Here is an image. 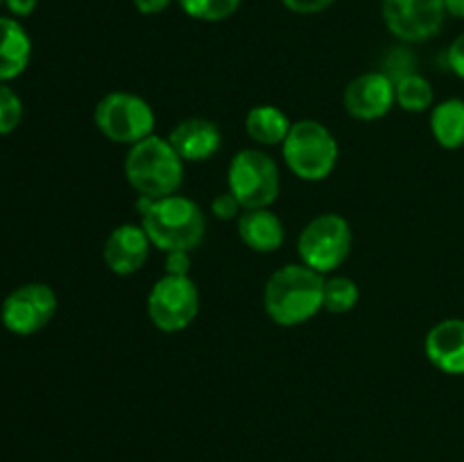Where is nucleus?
Segmentation results:
<instances>
[{
	"label": "nucleus",
	"instance_id": "7ed1b4c3",
	"mask_svg": "<svg viewBox=\"0 0 464 462\" xmlns=\"http://www.w3.org/2000/svg\"><path fill=\"white\" fill-rule=\"evenodd\" d=\"M184 159L177 154L168 136H148L131 145L125 157V179L136 195L166 197L175 195L184 184Z\"/></svg>",
	"mask_w": 464,
	"mask_h": 462
},
{
	"label": "nucleus",
	"instance_id": "c756f323",
	"mask_svg": "<svg viewBox=\"0 0 464 462\" xmlns=\"http://www.w3.org/2000/svg\"><path fill=\"white\" fill-rule=\"evenodd\" d=\"M3 5H5V0H0V7H3Z\"/></svg>",
	"mask_w": 464,
	"mask_h": 462
},
{
	"label": "nucleus",
	"instance_id": "aec40b11",
	"mask_svg": "<svg viewBox=\"0 0 464 462\" xmlns=\"http://www.w3.org/2000/svg\"><path fill=\"white\" fill-rule=\"evenodd\" d=\"M358 299H361V288L349 276L335 274L324 279V311L334 313V315H343V313L356 308Z\"/></svg>",
	"mask_w": 464,
	"mask_h": 462
},
{
	"label": "nucleus",
	"instance_id": "39448f33",
	"mask_svg": "<svg viewBox=\"0 0 464 462\" xmlns=\"http://www.w3.org/2000/svg\"><path fill=\"white\" fill-rule=\"evenodd\" d=\"M93 122L104 139L131 148L154 134L157 116L152 104L140 95L130 91H111L95 104Z\"/></svg>",
	"mask_w": 464,
	"mask_h": 462
},
{
	"label": "nucleus",
	"instance_id": "1a4fd4ad",
	"mask_svg": "<svg viewBox=\"0 0 464 462\" xmlns=\"http://www.w3.org/2000/svg\"><path fill=\"white\" fill-rule=\"evenodd\" d=\"M57 293L44 281L14 288L0 303V322L14 335H34L57 315Z\"/></svg>",
	"mask_w": 464,
	"mask_h": 462
},
{
	"label": "nucleus",
	"instance_id": "6ab92c4d",
	"mask_svg": "<svg viewBox=\"0 0 464 462\" xmlns=\"http://www.w3.org/2000/svg\"><path fill=\"white\" fill-rule=\"evenodd\" d=\"M394 91H397V104L408 113H421L433 109L435 91L430 82L420 72H408V75L399 77L394 82Z\"/></svg>",
	"mask_w": 464,
	"mask_h": 462
},
{
	"label": "nucleus",
	"instance_id": "4be33fe9",
	"mask_svg": "<svg viewBox=\"0 0 464 462\" xmlns=\"http://www.w3.org/2000/svg\"><path fill=\"white\" fill-rule=\"evenodd\" d=\"M23 100L9 84L0 82V136H7L18 130L23 122Z\"/></svg>",
	"mask_w": 464,
	"mask_h": 462
},
{
	"label": "nucleus",
	"instance_id": "5701e85b",
	"mask_svg": "<svg viewBox=\"0 0 464 462\" xmlns=\"http://www.w3.org/2000/svg\"><path fill=\"white\" fill-rule=\"evenodd\" d=\"M211 213L218 217V220H238L240 213H243V207H240L238 199L225 190V193L216 195L211 202Z\"/></svg>",
	"mask_w": 464,
	"mask_h": 462
},
{
	"label": "nucleus",
	"instance_id": "0eeeda50",
	"mask_svg": "<svg viewBox=\"0 0 464 462\" xmlns=\"http://www.w3.org/2000/svg\"><path fill=\"white\" fill-rule=\"evenodd\" d=\"M352 245L353 234L347 217L340 213H320L299 231L297 254L304 265L320 274H331L347 261Z\"/></svg>",
	"mask_w": 464,
	"mask_h": 462
},
{
	"label": "nucleus",
	"instance_id": "f8f14e48",
	"mask_svg": "<svg viewBox=\"0 0 464 462\" xmlns=\"http://www.w3.org/2000/svg\"><path fill=\"white\" fill-rule=\"evenodd\" d=\"M150 249H152V243L140 222L139 225L125 222V225H118L104 240L102 261L113 274L130 276L148 263Z\"/></svg>",
	"mask_w": 464,
	"mask_h": 462
},
{
	"label": "nucleus",
	"instance_id": "20e7f679",
	"mask_svg": "<svg viewBox=\"0 0 464 462\" xmlns=\"http://www.w3.org/2000/svg\"><path fill=\"white\" fill-rule=\"evenodd\" d=\"M281 154L297 179L317 184L331 177L340 159V145L334 131L320 120L304 118L293 122L288 136L281 143Z\"/></svg>",
	"mask_w": 464,
	"mask_h": 462
},
{
	"label": "nucleus",
	"instance_id": "f257e3e1",
	"mask_svg": "<svg viewBox=\"0 0 464 462\" xmlns=\"http://www.w3.org/2000/svg\"><path fill=\"white\" fill-rule=\"evenodd\" d=\"M136 213L140 226L148 234L152 247L166 252L199 247L207 236V216L186 195H166V197H143L136 195Z\"/></svg>",
	"mask_w": 464,
	"mask_h": 462
},
{
	"label": "nucleus",
	"instance_id": "ddd939ff",
	"mask_svg": "<svg viewBox=\"0 0 464 462\" xmlns=\"http://www.w3.org/2000/svg\"><path fill=\"white\" fill-rule=\"evenodd\" d=\"M424 353L435 370L464 376V317H447L430 326L424 338Z\"/></svg>",
	"mask_w": 464,
	"mask_h": 462
},
{
	"label": "nucleus",
	"instance_id": "9d476101",
	"mask_svg": "<svg viewBox=\"0 0 464 462\" xmlns=\"http://www.w3.org/2000/svg\"><path fill=\"white\" fill-rule=\"evenodd\" d=\"M381 16L392 36L403 43H424L442 32L444 0H381Z\"/></svg>",
	"mask_w": 464,
	"mask_h": 462
},
{
	"label": "nucleus",
	"instance_id": "c85d7f7f",
	"mask_svg": "<svg viewBox=\"0 0 464 462\" xmlns=\"http://www.w3.org/2000/svg\"><path fill=\"white\" fill-rule=\"evenodd\" d=\"M444 9H447V16L464 21V0H444Z\"/></svg>",
	"mask_w": 464,
	"mask_h": 462
},
{
	"label": "nucleus",
	"instance_id": "6e6552de",
	"mask_svg": "<svg viewBox=\"0 0 464 462\" xmlns=\"http://www.w3.org/2000/svg\"><path fill=\"white\" fill-rule=\"evenodd\" d=\"M145 308L154 329L179 333L199 315V290L190 276L163 274L150 288Z\"/></svg>",
	"mask_w": 464,
	"mask_h": 462
},
{
	"label": "nucleus",
	"instance_id": "dca6fc26",
	"mask_svg": "<svg viewBox=\"0 0 464 462\" xmlns=\"http://www.w3.org/2000/svg\"><path fill=\"white\" fill-rule=\"evenodd\" d=\"M32 39L25 25L14 16H0V82L9 84L27 71Z\"/></svg>",
	"mask_w": 464,
	"mask_h": 462
},
{
	"label": "nucleus",
	"instance_id": "bb28decb",
	"mask_svg": "<svg viewBox=\"0 0 464 462\" xmlns=\"http://www.w3.org/2000/svg\"><path fill=\"white\" fill-rule=\"evenodd\" d=\"M36 5H39V0H5L3 7L7 9L9 16H14L21 21V18H27L34 14Z\"/></svg>",
	"mask_w": 464,
	"mask_h": 462
},
{
	"label": "nucleus",
	"instance_id": "2eb2a0df",
	"mask_svg": "<svg viewBox=\"0 0 464 462\" xmlns=\"http://www.w3.org/2000/svg\"><path fill=\"white\" fill-rule=\"evenodd\" d=\"M238 236L252 252L272 254L285 240V226L272 208H247L238 217Z\"/></svg>",
	"mask_w": 464,
	"mask_h": 462
},
{
	"label": "nucleus",
	"instance_id": "a211bd4d",
	"mask_svg": "<svg viewBox=\"0 0 464 462\" xmlns=\"http://www.w3.org/2000/svg\"><path fill=\"white\" fill-rule=\"evenodd\" d=\"M430 131L444 149H460L464 145V100L447 98L430 109Z\"/></svg>",
	"mask_w": 464,
	"mask_h": 462
},
{
	"label": "nucleus",
	"instance_id": "9b49d317",
	"mask_svg": "<svg viewBox=\"0 0 464 462\" xmlns=\"http://www.w3.org/2000/svg\"><path fill=\"white\" fill-rule=\"evenodd\" d=\"M343 104L353 120L374 122L388 116L397 104L394 80L388 72L370 71L353 77L343 93Z\"/></svg>",
	"mask_w": 464,
	"mask_h": 462
},
{
	"label": "nucleus",
	"instance_id": "a878e982",
	"mask_svg": "<svg viewBox=\"0 0 464 462\" xmlns=\"http://www.w3.org/2000/svg\"><path fill=\"white\" fill-rule=\"evenodd\" d=\"M447 63L453 71V75L464 80V32H460V34L451 41V45H449Z\"/></svg>",
	"mask_w": 464,
	"mask_h": 462
},
{
	"label": "nucleus",
	"instance_id": "4468645a",
	"mask_svg": "<svg viewBox=\"0 0 464 462\" xmlns=\"http://www.w3.org/2000/svg\"><path fill=\"white\" fill-rule=\"evenodd\" d=\"M168 140L184 163H202L220 152L222 131L208 118L193 116L177 122L168 134Z\"/></svg>",
	"mask_w": 464,
	"mask_h": 462
},
{
	"label": "nucleus",
	"instance_id": "f03ea898",
	"mask_svg": "<svg viewBox=\"0 0 464 462\" xmlns=\"http://www.w3.org/2000/svg\"><path fill=\"white\" fill-rule=\"evenodd\" d=\"M263 308L276 326H302L324 308V274L299 263L272 272L263 288Z\"/></svg>",
	"mask_w": 464,
	"mask_h": 462
},
{
	"label": "nucleus",
	"instance_id": "412c9836",
	"mask_svg": "<svg viewBox=\"0 0 464 462\" xmlns=\"http://www.w3.org/2000/svg\"><path fill=\"white\" fill-rule=\"evenodd\" d=\"M177 5L193 21L222 23L238 12L243 0H177Z\"/></svg>",
	"mask_w": 464,
	"mask_h": 462
},
{
	"label": "nucleus",
	"instance_id": "b1692460",
	"mask_svg": "<svg viewBox=\"0 0 464 462\" xmlns=\"http://www.w3.org/2000/svg\"><path fill=\"white\" fill-rule=\"evenodd\" d=\"M335 0H281L288 12L299 14V16H313V14H322L334 5Z\"/></svg>",
	"mask_w": 464,
	"mask_h": 462
},
{
	"label": "nucleus",
	"instance_id": "423d86ee",
	"mask_svg": "<svg viewBox=\"0 0 464 462\" xmlns=\"http://www.w3.org/2000/svg\"><path fill=\"white\" fill-rule=\"evenodd\" d=\"M227 190L247 208H270L281 193V172L275 159L258 148L234 154L227 168Z\"/></svg>",
	"mask_w": 464,
	"mask_h": 462
},
{
	"label": "nucleus",
	"instance_id": "cd10ccee",
	"mask_svg": "<svg viewBox=\"0 0 464 462\" xmlns=\"http://www.w3.org/2000/svg\"><path fill=\"white\" fill-rule=\"evenodd\" d=\"M131 3H134L136 12L143 14V16H157V14L166 12L177 0H131Z\"/></svg>",
	"mask_w": 464,
	"mask_h": 462
},
{
	"label": "nucleus",
	"instance_id": "393cba45",
	"mask_svg": "<svg viewBox=\"0 0 464 462\" xmlns=\"http://www.w3.org/2000/svg\"><path fill=\"white\" fill-rule=\"evenodd\" d=\"M166 274L175 276H190V252L186 249H175V252H166Z\"/></svg>",
	"mask_w": 464,
	"mask_h": 462
},
{
	"label": "nucleus",
	"instance_id": "f3484780",
	"mask_svg": "<svg viewBox=\"0 0 464 462\" xmlns=\"http://www.w3.org/2000/svg\"><path fill=\"white\" fill-rule=\"evenodd\" d=\"M290 127H293V120L288 118V113L275 104H258V107L249 109L245 116V131L254 143L263 145V148L284 143Z\"/></svg>",
	"mask_w": 464,
	"mask_h": 462
}]
</instances>
